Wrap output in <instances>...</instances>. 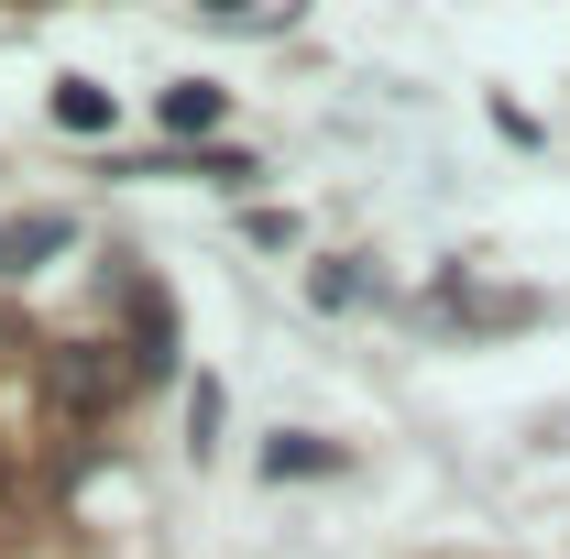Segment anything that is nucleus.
Instances as JSON below:
<instances>
[{"instance_id": "1", "label": "nucleus", "mask_w": 570, "mask_h": 559, "mask_svg": "<svg viewBox=\"0 0 570 559\" xmlns=\"http://www.w3.org/2000/svg\"><path fill=\"white\" fill-rule=\"evenodd\" d=\"M45 395H56L67 418H110V406L132 395V362H121L110 341H67L56 362H45Z\"/></svg>"}, {"instance_id": "2", "label": "nucleus", "mask_w": 570, "mask_h": 559, "mask_svg": "<svg viewBox=\"0 0 570 559\" xmlns=\"http://www.w3.org/2000/svg\"><path fill=\"white\" fill-rule=\"evenodd\" d=\"M67 253H77V219H67V209L0 219V275H45V264H67Z\"/></svg>"}, {"instance_id": "3", "label": "nucleus", "mask_w": 570, "mask_h": 559, "mask_svg": "<svg viewBox=\"0 0 570 559\" xmlns=\"http://www.w3.org/2000/svg\"><path fill=\"white\" fill-rule=\"evenodd\" d=\"M219 110H230V99H219L209 77H187V88H165V110H154V121H165L176 143H209V133H219Z\"/></svg>"}, {"instance_id": "4", "label": "nucleus", "mask_w": 570, "mask_h": 559, "mask_svg": "<svg viewBox=\"0 0 570 559\" xmlns=\"http://www.w3.org/2000/svg\"><path fill=\"white\" fill-rule=\"evenodd\" d=\"M330 461H341V450H330V439H307V428H285L275 450H264V472H275V483H307V472H330Z\"/></svg>"}, {"instance_id": "5", "label": "nucleus", "mask_w": 570, "mask_h": 559, "mask_svg": "<svg viewBox=\"0 0 570 559\" xmlns=\"http://www.w3.org/2000/svg\"><path fill=\"white\" fill-rule=\"evenodd\" d=\"M56 121H67V133H110V88L67 77V88H56Z\"/></svg>"}, {"instance_id": "6", "label": "nucleus", "mask_w": 570, "mask_h": 559, "mask_svg": "<svg viewBox=\"0 0 570 559\" xmlns=\"http://www.w3.org/2000/svg\"><path fill=\"white\" fill-rule=\"evenodd\" d=\"M307 296H318V307H352L362 275H352V264H318V275H307Z\"/></svg>"}]
</instances>
